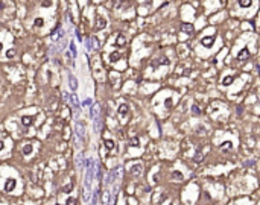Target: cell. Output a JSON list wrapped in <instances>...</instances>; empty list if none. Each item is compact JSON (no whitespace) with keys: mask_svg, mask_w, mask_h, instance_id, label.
I'll return each instance as SVG.
<instances>
[{"mask_svg":"<svg viewBox=\"0 0 260 205\" xmlns=\"http://www.w3.org/2000/svg\"><path fill=\"white\" fill-rule=\"evenodd\" d=\"M93 160L92 158H88L87 161H85V169H87V172H85V179H84V187H85V191H90V188H92V182H93V172H94V167H93Z\"/></svg>","mask_w":260,"mask_h":205,"instance_id":"1","label":"cell"},{"mask_svg":"<svg viewBox=\"0 0 260 205\" xmlns=\"http://www.w3.org/2000/svg\"><path fill=\"white\" fill-rule=\"evenodd\" d=\"M64 99L70 102V105H72V108H73L75 111H76V112L79 111V102H78V96H76V94H75V93L73 94L64 93Z\"/></svg>","mask_w":260,"mask_h":205,"instance_id":"2","label":"cell"},{"mask_svg":"<svg viewBox=\"0 0 260 205\" xmlns=\"http://www.w3.org/2000/svg\"><path fill=\"white\" fill-rule=\"evenodd\" d=\"M75 131H76V137H78V140H84L85 129H84V126H82V123H81V122H76V125H75Z\"/></svg>","mask_w":260,"mask_h":205,"instance_id":"3","label":"cell"},{"mask_svg":"<svg viewBox=\"0 0 260 205\" xmlns=\"http://www.w3.org/2000/svg\"><path fill=\"white\" fill-rule=\"evenodd\" d=\"M17 186V181L14 179V178H9V179H6V182H5V191H8V193H11L14 188Z\"/></svg>","mask_w":260,"mask_h":205,"instance_id":"4","label":"cell"},{"mask_svg":"<svg viewBox=\"0 0 260 205\" xmlns=\"http://www.w3.org/2000/svg\"><path fill=\"white\" fill-rule=\"evenodd\" d=\"M130 172L132 176H140V175L143 173V167H142V164H134V166L131 167Z\"/></svg>","mask_w":260,"mask_h":205,"instance_id":"5","label":"cell"},{"mask_svg":"<svg viewBox=\"0 0 260 205\" xmlns=\"http://www.w3.org/2000/svg\"><path fill=\"white\" fill-rule=\"evenodd\" d=\"M69 87H70L72 91H76V90H78V79H76L72 73L69 75Z\"/></svg>","mask_w":260,"mask_h":205,"instance_id":"6","label":"cell"},{"mask_svg":"<svg viewBox=\"0 0 260 205\" xmlns=\"http://www.w3.org/2000/svg\"><path fill=\"white\" fill-rule=\"evenodd\" d=\"M213 43H215V37H204L201 40V44H202L204 47H211Z\"/></svg>","mask_w":260,"mask_h":205,"instance_id":"7","label":"cell"},{"mask_svg":"<svg viewBox=\"0 0 260 205\" xmlns=\"http://www.w3.org/2000/svg\"><path fill=\"white\" fill-rule=\"evenodd\" d=\"M181 31L186 32L187 35H192V34H193V26H192L190 23H183V24H181Z\"/></svg>","mask_w":260,"mask_h":205,"instance_id":"8","label":"cell"},{"mask_svg":"<svg viewBox=\"0 0 260 205\" xmlns=\"http://www.w3.org/2000/svg\"><path fill=\"white\" fill-rule=\"evenodd\" d=\"M128 111H130V107H128L126 103H122V105L119 107V114H120L122 117H126Z\"/></svg>","mask_w":260,"mask_h":205,"instance_id":"9","label":"cell"},{"mask_svg":"<svg viewBox=\"0 0 260 205\" xmlns=\"http://www.w3.org/2000/svg\"><path fill=\"white\" fill-rule=\"evenodd\" d=\"M21 123H23V126H31L32 125V115H23L21 117Z\"/></svg>","mask_w":260,"mask_h":205,"instance_id":"10","label":"cell"},{"mask_svg":"<svg viewBox=\"0 0 260 205\" xmlns=\"http://www.w3.org/2000/svg\"><path fill=\"white\" fill-rule=\"evenodd\" d=\"M248 56H249V52H248V49H243L239 52V55H237V59L239 61H245V59H248Z\"/></svg>","mask_w":260,"mask_h":205,"instance_id":"11","label":"cell"},{"mask_svg":"<svg viewBox=\"0 0 260 205\" xmlns=\"http://www.w3.org/2000/svg\"><path fill=\"white\" fill-rule=\"evenodd\" d=\"M221 149H222L224 152H230V150L233 149V144H231V141H224L222 146H221Z\"/></svg>","mask_w":260,"mask_h":205,"instance_id":"12","label":"cell"},{"mask_svg":"<svg viewBox=\"0 0 260 205\" xmlns=\"http://www.w3.org/2000/svg\"><path fill=\"white\" fill-rule=\"evenodd\" d=\"M105 26H107L105 19H102V17H97V26H96V29H104Z\"/></svg>","mask_w":260,"mask_h":205,"instance_id":"13","label":"cell"},{"mask_svg":"<svg viewBox=\"0 0 260 205\" xmlns=\"http://www.w3.org/2000/svg\"><path fill=\"white\" fill-rule=\"evenodd\" d=\"M73 187H75V184H73V182H69L67 186H64V187H62V193H70V191L73 190Z\"/></svg>","mask_w":260,"mask_h":205,"instance_id":"14","label":"cell"},{"mask_svg":"<svg viewBox=\"0 0 260 205\" xmlns=\"http://www.w3.org/2000/svg\"><path fill=\"white\" fill-rule=\"evenodd\" d=\"M32 144H26L24 148H23V155H29V153H32Z\"/></svg>","mask_w":260,"mask_h":205,"instance_id":"15","label":"cell"},{"mask_svg":"<svg viewBox=\"0 0 260 205\" xmlns=\"http://www.w3.org/2000/svg\"><path fill=\"white\" fill-rule=\"evenodd\" d=\"M119 58H120V53H119V52H113L111 55H110V61H111V62H116V61H119Z\"/></svg>","mask_w":260,"mask_h":205,"instance_id":"16","label":"cell"},{"mask_svg":"<svg viewBox=\"0 0 260 205\" xmlns=\"http://www.w3.org/2000/svg\"><path fill=\"white\" fill-rule=\"evenodd\" d=\"M251 0H239V5H241L242 8H248V6H251Z\"/></svg>","mask_w":260,"mask_h":205,"instance_id":"17","label":"cell"},{"mask_svg":"<svg viewBox=\"0 0 260 205\" xmlns=\"http://www.w3.org/2000/svg\"><path fill=\"white\" fill-rule=\"evenodd\" d=\"M105 148L108 150H113L114 149V141L113 140H105Z\"/></svg>","mask_w":260,"mask_h":205,"instance_id":"18","label":"cell"},{"mask_svg":"<svg viewBox=\"0 0 260 205\" xmlns=\"http://www.w3.org/2000/svg\"><path fill=\"white\" fill-rule=\"evenodd\" d=\"M204 160V157H202V153L201 152H196V155H195V158H193V161L195 163H201Z\"/></svg>","mask_w":260,"mask_h":205,"instance_id":"19","label":"cell"},{"mask_svg":"<svg viewBox=\"0 0 260 205\" xmlns=\"http://www.w3.org/2000/svg\"><path fill=\"white\" fill-rule=\"evenodd\" d=\"M62 34H64V31H62V29L59 27V32H58V34H56V32H53V35H52V38H53V40H58V38H62V37H64Z\"/></svg>","mask_w":260,"mask_h":205,"instance_id":"20","label":"cell"},{"mask_svg":"<svg viewBox=\"0 0 260 205\" xmlns=\"http://www.w3.org/2000/svg\"><path fill=\"white\" fill-rule=\"evenodd\" d=\"M69 49H70V52H72V55H73V58H76V46H75V43L72 41L70 44H69Z\"/></svg>","mask_w":260,"mask_h":205,"instance_id":"21","label":"cell"},{"mask_svg":"<svg viewBox=\"0 0 260 205\" xmlns=\"http://www.w3.org/2000/svg\"><path fill=\"white\" fill-rule=\"evenodd\" d=\"M139 144H140V141H139V138H137V137H134V138L130 141V146H132V148H137Z\"/></svg>","mask_w":260,"mask_h":205,"instance_id":"22","label":"cell"},{"mask_svg":"<svg viewBox=\"0 0 260 205\" xmlns=\"http://www.w3.org/2000/svg\"><path fill=\"white\" fill-rule=\"evenodd\" d=\"M76 164H78V169H82V153L76 157Z\"/></svg>","mask_w":260,"mask_h":205,"instance_id":"23","label":"cell"},{"mask_svg":"<svg viewBox=\"0 0 260 205\" xmlns=\"http://www.w3.org/2000/svg\"><path fill=\"white\" fill-rule=\"evenodd\" d=\"M231 82H233V76H227V77H224V81H222L224 85H230Z\"/></svg>","mask_w":260,"mask_h":205,"instance_id":"24","label":"cell"},{"mask_svg":"<svg viewBox=\"0 0 260 205\" xmlns=\"http://www.w3.org/2000/svg\"><path fill=\"white\" fill-rule=\"evenodd\" d=\"M172 178H177L178 181H181V179H183V175H181L180 172H172Z\"/></svg>","mask_w":260,"mask_h":205,"instance_id":"25","label":"cell"},{"mask_svg":"<svg viewBox=\"0 0 260 205\" xmlns=\"http://www.w3.org/2000/svg\"><path fill=\"white\" fill-rule=\"evenodd\" d=\"M192 112H193L195 115H199V114H201V110H199L196 105H193V107H192Z\"/></svg>","mask_w":260,"mask_h":205,"instance_id":"26","label":"cell"},{"mask_svg":"<svg viewBox=\"0 0 260 205\" xmlns=\"http://www.w3.org/2000/svg\"><path fill=\"white\" fill-rule=\"evenodd\" d=\"M66 205H76V199H75V198H67Z\"/></svg>","mask_w":260,"mask_h":205,"instance_id":"27","label":"cell"},{"mask_svg":"<svg viewBox=\"0 0 260 205\" xmlns=\"http://www.w3.org/2000/svg\"><path fill=\"white\" fill-rule=\"evenodd\" d=\"M122 44H125V38L122 37V35H119L117 37V46H122Z\"/></svg>","mask_w":260,"mask_h":205,"instance_id":"28","label":"cell"},{"mask_svg":"<svg viewBox=\"0 0 260 205\" xmlns=\"http://www.w3.org/2000/svg\"><path fill=\"white\" fill-rule=\"evenodd\" d=\"M43 24H44V20H43V19H37V20H35V26H37V27H41Z\"/></svg>","mask_w":260,"mask_h":205,"instance_id":"29","label":"cell"},{"mask_svg":"<svg viewBox=\"0 0 260 205\" xmlns=\"http://www.w3.org/2000/svg\"><path fill=\"white\" fill-rule=\"evenodd\" d=\"M96 204H97V191H94L93 199H92V205H96Z\"/></svg>","mask_w":260,"mask_h":205,"instance_id":"30","label":"cell"},{"mask_svg":"<svg viewBox=\"0 0 260 205\" xmlns=\"http://www.w3.org/2000/svg\"><path fill=\"white\" fill-rule=\"evenodd\" d=\"M14 55H15V49H11V50H8V53H6L8 58H12Z\"/></svg>","mask_w":260,"mask_h":205,"instance_id":"31","label":"cell"},{"mask_svg":"<svg viewBox=\"0 0 260 205\" xmlns=\"http://www.w3.org/2000/svg\"><path fill=\"white\" fill-rule=\"evenodd\" d=\"M87 49H88V50H92V49H93V44H92V40H87Z\"/></svg>","mask_w":260,"mask_h":205,"instance_id":"32","label":"cell"},{"mask_svg":"<svg viewBox=\"0 0 260 205\" xmlns=\"http://www.w3.org/2000/svg\"><path fill=\"white\" fill-rule=\"evenodd\" d=\"M84 105H85V107H87V105H92V100H90V99H87V100L84 102Z\"/></svg>","mask_w":260,"mask_h":205,"instance_id":"33","label":"cell"},{"mask_svg":"<svg viewBox=\"0 0 260 205\" xmlns=\"http://www.w3.org/2000/svg\"><path fill=\"white\" fill-rule=\"evenodd\" d=\"M3 148H5V143H3V141H2V140H0V152H2V150H3Z\"/></svg>","mask_w":260,"mask_h":205,"instance_id":"34","label":"cell"},{"mask_svg":"<svg viewBox=\"0 0 260 205\" xmlns=\"http://www.w3.org/2000/svg\"><path fill=\"white\" fill-rule=\"evenodd\" d=\"M76 37H78V40H79V41L82 40V37H81V34H79V31H76Z\"/></svg>","mask_w":260,"mask_h":205,"instance_id":"35","label":"cell"},{"mask_svg":"<svg viewBox=\"0 0 260 205\" xmlns=\"http://www.w3.org/2000/svg\"><path fill=\"white\" fill-rule=\"evenodd\" d=\"M2 47H3V44H2V43H0V50H2Z\"/></svg>","mask_w":260,"mask_h":205,"instance_id":"36","label":"cell"}]
</instances>
